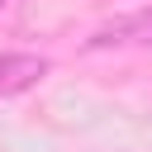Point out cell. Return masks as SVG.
<instances>
[{
    "mask_svg": "<svg viewBox=\"0 0 152 152\" xmlns=\"http://www.w3.org/2000/svg\"><path fill=\"white\" fill-rule=\"evenodd\" d=\"M48 76V57L38 52H0V95H24Z\"/></svg>",
    "mask_w": 152,
    "mask_h": 152,
    "instance_id": "obj_1",
    "label": "cell"
},
{
    "mask_svg": "<svg viewBox=\"0 0 152 152\" xmlns=\"http://www.w3.org/2000/svg\"><path fill=\"white\" fill-rule=\"evenodd\" d=\"M109 43H152V10H138L90 33V48H109Z\"/></svg>",
    "mask_w": 152,
    "mask_h": 152,
    "instance_id": "obj_2",
    "label": "cell"
},
{
    "mask_svg": "<svg viewBox=\"0 0 152 152\" xmlns=\"http://www.w3.org/2000/svg\"><path fill=\"white\" fill-rule=\"evenodd\" d=\"M0 5H10V0H0Z\"/></svg>",
    "mask_w": 152,
    "mask_h": 152,
    "instance_id": "obj_3",
    "label": "cell"
}]
</instances>
